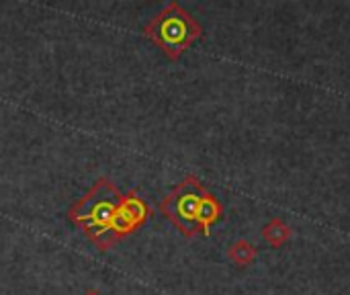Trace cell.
<instances>
[{"instance_id":"6da1fadb","label":"cell","mask_w":350,"mask_h":295,"mask_svg":"<svg viewBox=\"0 0 350 295\" xmlns=\"http://www.w3.org/2000/svg\"><path fill=\"white\" fill-rule=\"evenodd\" d=\"M121 201H123V193L109 179L100 177L68 209V218L76 228H80L86 234V238L98 251H109L117 244L111 228L115 224Z\"/></svg>"},{"instance_id":"7a4b0ae2","label":"cell","mask_w":350,"mask_h":295,"mask_svg":"<svg viewBox=\"0 0 350 295\" xmlns=\"http://www.w3.org/2000/svg\"><path fill=\"white\" fill-rule=\"evenodd\" d=\"M144 35L168 60H178L203 37V27L185 6L172 0L144 25Z\"/></svg>"},{"instance_id":"3957f363","label":"cell","mask_w":350,"mask_h":295,"mask_svg":"<svg viewBox=\"0 0 350 295\" xmlns=\"http://www.w3.org/2000/svg\"><path fill=\"white\" fill-rule=\"evenodd\" d=\"M209 191L205 185L195 177L189 175L185 177L160 203L162 216H166L172 226L187 238H193L199 232V211L201 203Z\"/></svg>"},{"instance_id":"277c9868","label":"cell","mask_w":350,"mask_h":295,"mask_svg":"<svg viewBox=\"0 0 350 295\" xmlns=\"http://www.w3.org/2000/svg\"><path fill=\"white\" fill-rule=\"evenodd\" d=\"M150 214L152 211H150L148 203L135 191H129L127 195H123L121 207H119L117 218H115V224L111 228L113 238L119 242L121 238L133 234L137 228H142L146 224V220L150 218Z\"/></svg>"},{"instance_id":"5b68a950","label":"cell","mask_w":350,"mask_h":295,"mask_svg":"<svg viewBox=\"0 0 350 295\" xmlns=\"http://www.w3.org/2000/svg\"><path fill=\"white\" fill-rule=\"evenodd\" d=\"M221 218H224V205L219 203V199L213 193H207L201 203V211H199V232L209 236L211 226H215Z\"/></svg>"},{"instance_id":"8992f818","label":"cell","mask_w":350,"mask_h":295,"mask_svg":"<svg viewBox=\"0 0 350 295\" xmlns=\"http://www.w3.org/2000/svg\"><path fill=\"white\" fill-rule=\"evenodd\" d=\"M289 238H291V228L281 218H273L262 228V240L273 248H281L283 244L289 242Z\"/></svg>"},{"instance_id":"52a82bcc","label":"cell","mask_w":350,"mask_h":295,"mask_svg":"<svg viewBox=\"0 0 350 295\" xmlns=\"http://www.w3.org/2000/svg\"><path fill=\"white\" fill-rule=\"evenodd\" d=\"M258 257V251L252 242L248 240H236L230 248H228V259L236 265V267H248L254 263V259Z\"/></svg>"},{"instance_id":"ba28073f","label":"cell","mask_w":350,"mask_h":295,"mask_svg":"<svg viewBox=\"0 0 350 295\" xmlns=\"http://www.w3.org/2000/svg\"><path fill=\"white\" fill-rule=\"evenodd\" d=\"M82 295H103V294H100L98 290H92V287H90V290H86Z\"/></svg>"}]
</instances>
